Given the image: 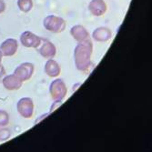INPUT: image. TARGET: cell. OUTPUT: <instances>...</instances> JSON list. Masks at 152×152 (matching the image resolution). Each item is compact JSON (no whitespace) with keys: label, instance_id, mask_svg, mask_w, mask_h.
<instances>
[{"label":"cell","instance_id":"obj_1","mask_svg":"<svg viewBox=\"0 0 152 152\" xmlns=\"http://www.w3.org/2000/svg\"><path fill=\"white\" fill-rule=\"evenodd\" d=\"M93 54V44L89 39L79 42L74 50V59L77 69L81 72H87L92 67L91 57Z\"/></svg>","mask_w":152,"mask_h":152},{"label":"cell","instance_id":"obj_2","mask_svg":"<svg viewBox=\"0 0 152 152\" xmlns=\"http://www.w3.org/2000/svg\"><path fill=\"white\" fill-rule=\"evenodd\" d=\"M43 26L45 28L52 33L59 34L66 29V21L60 17L50 15L45 18L43 21Z\"/></svg>","mask_w":152,"mask_h":152},{"label":"cell","instance_id":"obj_3","mask_svg":"<svg viewBox=\"0 0 152 152\" xmlns=\"http://www.w3.org/2000/svg\"><path fill=\"white\" fill-rule=\"evenodd\" d=\"M49 92L54 101H63L67 94V88L62 79L56 78L51 82L49 86Z\"/></svg>","mask_w":152,"mask_h":152},{"label":"cell","instance_id":"obj_4","mask_svg":"<svg viewBox=\"0 0 152 152\" xmlns=\"http://www.w3.org/2000/svg\"><path fill=\"white\" fill-rule=\"evenodd\" d=\"M34 102L30 98H22L17 104L18 112L24 118L29 119L34 115Z\"/></svg>","mask_w":152,"mask_h":152},{"label":"cell","instance_id":"obj_5","mask_svg":"<svg viewBox=\"0 0 152 152\" xmlns=\"http://www.w3.org/2000/svg\"><path fill=\"white\" fill-rule=\"evenodd\" d=\"M35 71V66L32 63L30 62H24L20 64L18 66L14 71L15 74L22 82H26L27 80H29Z\"/></svg>","mask_w":152,"mask_h":152},{"label":"cell","instance_id":"obj_6","mask_svg":"<svg viewBox=\"0 0 152 152\" xmlns=\"http://www.w3.org/2000/svg\"><path fill=\"white\" fill-rule=\"evenodd\" d=\"M41 37L31 31H24L20 36V42L27 48H37L41 45Z\"/></svg>","mask_w":152,"mask_h":152},{"label":"cell","instance_id":"obj_7","mask_svg":"<svg viewBox=\"0 0 152 152\" xmlns=\"http://www.w3.org/2000/svg\"><path fill=\"white\" fill-rule=\"evenodd\" d=\"M18 48V42L15 38H7L0 45V51L3 57H12L14 56Z\"/></svg>","mask_w":152,"mask_h":152},{"label":"cell","instance_id":"obj_8","mask_svg":"<svg viewBox=\"0 0 152 152\" xmlns=\"http://www.w3.org/2000/svg\"><path fill=\"white\" fill-rule=\"evenodd\" d=\"M2 84L3 87L9 91H14V90H18L22 88L23 82L15 75H7L5 76L2 79Z\"/></svg>","mask_w":152,"mask_h":152},{"label":"cell","instance_id":"obj_9","mask_svg":"<svg viewBox=\"0 0 152 152\" xmlns=\"http://www.w3.org/2000/svg\"><path fill=\"white\" fill-rule=\"evenodd\" d=\"M88 10L95 17H101L107 12V6L104 0H91L88 4Z\"/></svg>","mask_w":152,"mask_h":152},{"label":"cell","instance_id":"obj_10","mask_svg":"<svg viewBox=\"0 0 152 152\" xmlns=\"http://www.w3.org/2000/svg\"><path fill=\"white\" fill-rule=\"evenodd\" d=\"M92 37L98 42H107L112 37V32L106 26H99L93 31Z\"/></svg>","mask_w":152,"mask_h":152},{"label":"cell","instance_id":"obj_11","mask_svg":"<svg viewBox=\"0 0 152 152\" xmlns=\"http://www.w3.org/2000/svg\"><path fill=\"white\" fill-rule=\"evenodd\" d=\"M38 52L44 58L51 59L56 56L57 48L51 41H44L43 44L38 48Z\"/></svg>","mask_w":152,"mask_h":152},{"label":"cell","instance_id":"obj_12","mask_svg":"<svg viewBox=\"0 0 152 152\" xmlns=\"http://www.w3.org/2000/svg\"><path fill=\"white\" fill-rule=\"evenodd\" d=\"M70 34L73 38L77 42H83V41L89 39V34L88 30L81 25H75L71 27Z\"/></svg>","mask_w":152,"mask_h":152},{"label":"cell","instance_id":"obj_13","mask_svg":"<svg viewBox=\"0 0 152 152\" xmlns=\"http://www.w3.org/2000/svg\"><path fill=\"white\" fill-rule=\"evenodd\" d=\"M45 73L49 77H58L61 73V67L59 64L53 58L48 59L45 64Z\"/></svg>","mask_w":152,"mask_h":152},{"label":"cell","instance_id":"obj_14","mask_svg":"<svg viewBox=\"0 0 152 152\" xmlns=\"http://www.w3.org/2000/svg\"><path fill=\"white\" fill-rule=\"evenodd\" d=\"M33 6V0H18V7L24 13H28Z\"/></svg>","mask_w":152,"mask_h":152},{"label":"cell","instance_id":"obj_15","mask_svg":"<svg viewBox=\"0 0 152 152\" xmlns=\"http://www.w3.org/2000/svg\"><path fill=\"white\" fill-rule=\"evenodd\" d=\"M9 123V116L7 111L0 109V127H6Z\"/></svg>","mask_w":152,"mask_h":152},{"label":"cell","instance_id":"obj_16","mask_svg":"<svg viewBox=\"0 0 152 152\" xmlns=\"http://www.w3.org/2000/svg\"><path fill=\"white\" fill-rule=\"evenodd\" d=\"M11 137V130L8 129H0V141H6Z\"/></svg>","mask_w":152,"mask_h":152},{"label":"cell","instance_id":"obj_17","mask_svg":"<svg viewBox=\"0 0 152 152\" xmlns=\"http://www.w3.org/2000/svg\"><path fill=\"white\" fill-rule=\"evenodd\" d=\"M6 3L3 1V0H0V14H2L3 12H5L6 10Z\"/></svg>","mask_w":152,"mask_h":152},{"label":"cell","instance_id":"obj_18","mask_svg":"<svg viewBox=\"0 0 152 152\" xmlns=\"http://www.w3.org/2000/svg\"><path fill=\"white\" fill-rule=\"evenodd\" d=\"M2 58H3V55H2L1 51H0V64L2 63Z\"/></svg>","mask_w":152,"mask_h":152}]
</instances>
